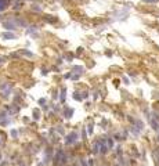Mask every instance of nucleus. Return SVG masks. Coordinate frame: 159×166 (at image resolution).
<instances>
[{
	"label": "nucleus",
	"instance_id": "obj_3",
	"mask_svg": "<svg viewBox=\"0 0 159 166\" xmlns=\"http://www.w3.org/2000/svg\"><path fill=\"white\" fill-rule=\"evenodd\" d=\"M144 2H148V3H152V2H156V0H144Z\"/></svg>",
	"mask_w": 159,
	"mask_h": 166
},
{
	"label": "nucleus",
	"instance_id": "obj_2",
	"mask_svg": "<svg viewBox=\"0 0 159 166\" xmlns=\"http://www.w3.org/2000/svg\"><path fill=\"white\" fill-rule=\"evenodd\" d=\"M4 137H6V136H4L3 133H0V147H2V145H3V143H4Z\"/></svg>",
	"mask_w": 159,
	"mask_h": 166
},
{
	"label": "nucleus",
	"instance_id": "obj_1",
	"mask_svg": "<svg viewBox=\"0 0 159 166\" xmlns=\"http://www.w3.org/2000/svg\"><path fill=\"white\" fill-rule=\"evenodd\" d=\"M7 7V0H0V11H3Z\"/></svg>",
	"mask_w": 159,
	"mask_h": 166
}]
</instances>
